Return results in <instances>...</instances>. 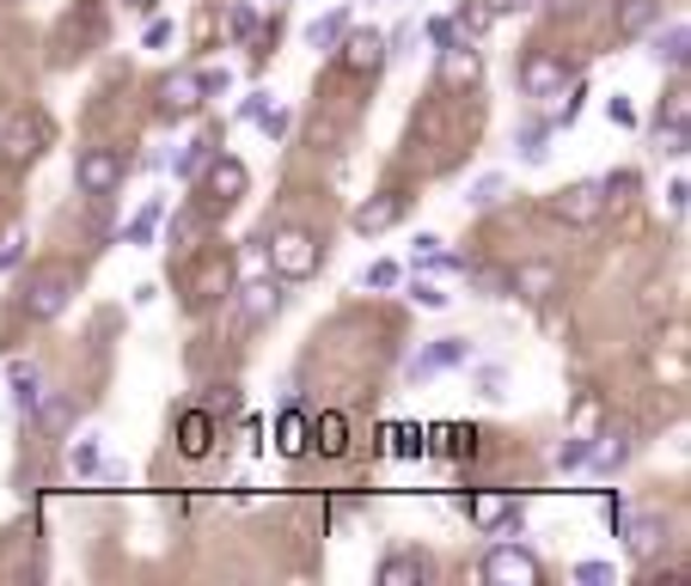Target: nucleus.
<instances>
[{"mask_svg":"<svg viewBox=\"0 0 691 586\" xmlns=\"http://www.w3.org/2000/svg\"><path fill=\"white\" fill-rule=\"evenodd\" d=\"M325 263V245L306 226H276L269 233V269H276V281H306V275H319Z\"/></svg>","mask_w":691,"mask_h":586,"instance_id":"1","label":"nucleus"},{"mask_svg":"<svg viewBox=\"0 0 691 586\" xmlns=\"http://www.w3.org/2000/svg\"><path fill=\"white\" fill-rule=\"evenodd\" d=\"M19 300H25V318H38V324L62 318L67 300H74V269H62V263H50V269H31Z\"/></svg>","mask_w":691,"mask_h":586,"instance_id":"2","label":"nucleus"},{"mask_svg":"<svg viewBox=\"0 0 691 586\" xmlns=\"http://www.w3.org/2000/svg\"><path fill=\"white\" fill-rule=\"evenodd\" d=\"M478 574L490 586H539L545 580V562L532 556V550H520V544H496V550H483Z\"/></svg>","mask_w":691,"mask_h":586,"instance_id":"3","label":"nucleus"},{"mask_svg":"<svg viewBox=\"0 0 691 586\" xmlns=\"http://www.w3.org/2000/svg\"><path fill=\"white\" fill-rule=\"evenodd\" d=\"M202 105H209V92H202V74H196V67H172V74L160 79V117H166V122L202 117Z\"/></svg>","mask_w":691,"mask_h":586,"instance_id":"4","label":"nucleus"},{"mask_svg":"<svg viewBox=\"0 0 691 586\" xmlns=\"http://www.w3.org/2000/svg\"><path fill=\"white\" fill-rule=\"evenodd\" d=\"M575 79V62H563V50H532L527 62H520V92L527 98H551L557 86H570Z\"/></svg>","mask_w":691,"mask_h":586,"instance_id":"5","label":"nucleus"},{"mask_svg":"<svg viewBox=\"0 0 691 586\" xmlns=\"http://www.w3.org/2000/svg\"><path fill=\"white\" fill-rule=\"evenodd\" d=\"M123 153L117 147H86L81 159H74V183H81L86 195H110V190H123Z\"/></svg>","mask_w":691,"mask_h":586,"instance_id":"6","label":"nucleus"},{"mask_svg":"<svg viewBox=\"0 0 691 586\" xmlns=\"http://www.w3.org/2000/svg\"><path fill=\"white\" fill-rule=\"evenodd\" d=\"M386 38H380V31H343V38H337V67H343V74H380V67H386Z\"/></svg>","mask_w":691,"mask_h":586,"instance_id":"7","label":"nucleus"},{"mask_svg":"<svg viewBox=\"0 0 691 586\" xmlns=\"http://www.w3.org/2000/svg\"><path fill=\"white\" fill-rule=\"evenodd\" d=\"M606 202H612V195L599 190V183H570V190L551 195V214H557L563 226H599Z\"/></svg>","mask_w":691,"mask_h":586,"instance_id":"8","label":"nucleus"},{"mask_svg":"<svg viewBox=\"0 0 691 586\" xmlns=\"http://www.w3.org/2000/svg\"><path fill=\"white\" fill-rule=\"evenodd\" d=\"M404 214H411V195H404V190H380V195H368V202L349 214V226H355L361 238H373V233H386V226H398Z\"/></svg>","mask_w":691,"mask_h":586,"instance_id":"9","label":"nucleus"},{"mask_svg":"<svg viewBox=\"0 0 691 586\" xmlns=\"http://www.w3.org/2000/svg\"><path fill=\"white\" fill-rule=\"evenodd\" d=\"M440 50V86H478V38H459L453 31L447 43H435Z\"/></svg>","mask_w":691,"mask_h":586,"instance_id":"10","label":"nucleus"},{"mask_svg":"<svg viewBox=\"0 0 691 586\" xmlns=\"http://www.w3.org/2000/svg\"><path fill=\"white\" fill-rule=\"evenodd\" d=\"M214 434H221V416L214 409H184L178 416V458H209L214 452Z\"/></svg>","mask_w":691,"mask_h":586,"instance_id":"11","label":"nucleus"},{"mask_svg":"<svg viewBox=\"0 0 691 586\" xmlns=\"http://www.w3.org/2000/svg\"><path fill=\"white\" fill-rule=\"evenodd\" d=\"M466 513H471V525H478V532H496V525H520V508H514V496H508V489H471Z\"/></svg>","mask_w":691,"mask_h":586,"instance_id":"12","label":"nucleus"},{"mask_svg":"<svg viewBox=\"0 0 691 586\" xmlns=\"http://www.w3.org/2000/svg\"><path fill=\"white\" fill-rule=\"evenodd\" d=\"M202 171H209V195H214V202H221V209H226V202H240V195L252 190V171H245V166H240V159H233V153H214V159H209V166H202Z\"/></svg>","mask_w":691,"mask_h":586,"instance_id":"13","label":"nucleus"},{"mask_svg":"<svg viewBox=\"0 0 691 586\" xmlns=\"http://www.w3.org/2000/svg\"><path fill=\"white\" fill-rule=\"evenodd\" d=\"M38 141H43V122L38 117H13L7 129H0V166H31L38 159Z\"/></svg>","mask_w":691,"mask_h":586,"instance_id":"14","label":"nucleus"},{"mask_svg":"<svg viewBox=\"0 0 691 586\" xmlns=\"http://www.w3.org/2000/svg\"><path fill=\"white\" fill-rule=\"evenodd\" d=\"M31 422H38L50 440H62V434H74V422H81V404H74L67 391H43L38 409H31Z\"/></svg>","mask_w":691,"mask_h":586,"instance_id":"15","label":"nucleus"},{"mask_svg":"<svg viewBox=\"0 0 691 586\" xmlns=\"http://www.w3.org/2000/svg\"><path fill=\"white\" fill-rule=\"evenodd\" d=\"M508 294H520V300H551V294H557V263H514V269H508Z\"/></svg>","mask_w":691,"mask_h":586,"instance_id":"16","label":"nucleus"},{"mask_svg":"<svg viewBox=\"0 0 691 586\" xmlns=\"http://www.w3.org/2000/svg\"><path fill=\"white\" fill-rule=\"evenodd\" d=\"M281 312V281H252V287H240V318L245 324H269V318Z\"/></svg>","mask_w":691,"mask_h":586,"instance_id":"17","label":"nucleus"},{"mask_svg":"<svg viewBox=\"0 0 691 586\" xmlns=\"http://www.w3.org/2000/svg\"><path fill=\"white\" fill-rule=\"evenodd\" d=\"M276 452H281V458H306V452H312V416H306V409H281V422H276Z\"/></svg>","mask_w":691,"mask_h":586,"instance_id":"18","label":"nucleus"},{"mask_svg":"<svg viewBox=\"0 0 691 586\" xmlns=\"http://www.w3.org/2000/svg\"><path fill=\"white\" fill-rule=\"evenodd\" d=\"M625 458H630V428H599L587 440V465L594 470H618Z\"/></svg>","mask_w":691,"mask_h":586,"instance_id":"19","label":"nucleus"},{"mask_svg":"<svg viewBox=\"0 0 691 586\" xmlns=\"http://www.w3.org/2000/svg\"><path fill=\"white\" fill-rule=\"evenodd\" d=\"M459 361H471V342H466V337H440L428 354H416L411 373H416V379H428V373H440V366H459Z\"/></svg>","mask_w":691,"mask_h":586,"instance_id":"20","label":"nucleus"},{"mask_svg":"<svg viewBox=\"0 0 691 586\" xmlns=\"http://www.w3.org/2000/svg\"><path fill=\"white\" fill-rule=\"evenodd\" d=\"M655 19H661V0H625L618 19H612V38H642Z\"/></svg>","mask_w":691,"mask_h":586,"instance_id":"21","label":"nucleus"},{"mask_svg":"<svg viewBox=\"0 0 691 586\" xmlns=\"http://www.w3.org/2000/svg\"><path fill=\"white\" fill-rule=\"evenodd\" d=\"M7 385H13V409H19V416H31V409H38V397H43L38 366H31V361H13V366H7Z\"/></svg>","mask_w":691,"mask_h":586,"instance_id":"22","label":"nucleus"},{"mask_svg":"<svg viewBox=\"0 0 691 586\" xmlns=\"http://www.w3.org/2000/svg\"><path fill=\"white\" fill-rule=\"evenodd\" d=\"M625 544H630V556H637V562H649L655 550L667 544V525L655 520V513H642V520H630V525H625Z\"/></svg>","mask_w":691,"mask_h":586,"instance_id":"23","label":"nucleus"},{"mask_svg":"<svg viewBox=\"0 0 691 586\" xmlns=\"http://www.w3.org/2000/svg\"><path fill=\"white\" fill-rule=\"evenodd\" d=\"M428 574V556H416V550H404V556H386L380 562V586H416Z\"/></svg>","mask_w":691,"mask_h":586,"instance_id":"24","label":"nucleus"},{"mask_svg":"<svg viewBox=\"0 0 691 586\" xmlns=\"http://www.w3.org/2000/svg\"><path fill=\"white\" fill-rule=\"evenodd\" d=\"M649 55H655V62H667V67H685V55H691V31H685V25H667V31H655Z\"/></svg>","mask_w":691,"mask_h":586,"instance_id":"25","label":"nucleus"},{"mask_svg":"<svg viewBox=\"0 0 691 586\" xmlns=\"http://www.w3.org/2000/svg\"><path fill=\"white\" fill-rule=\"evenodd\" d=\"M312 440H319L325 458H343V452H349V422L337 416V409H325V416L312 422Z\"/></svg>","mask_w":691,"mask_h":586,"instance_id":"26","label":"nucleus"},{"mask_svg":"<svg viewBox=\"0 0 691 586\" xmlns=\"http://www.w3.org/2000/svg\"><path fill=\"white\" fill-rule=\"evenodd\" d=\"M214 153H221V135H196V141H190L184 153H178V178H196V171L209 166Z\"/></svg>","mask_w":691,"mask_h":586,"instance_id":"27","label":"nucleus"},{"mask_svg":"<svg viewBox=\"0 0 691 586\" xmlns=\"http://www.w3.org/2000/svg\"><path fill=\"white\" fill-rule=\"evenodd\" d=\"M655 122H667V129H685V122H691V86H685V79L667 86V105H661V117H655Z\"/></svg>","mask_w":691,"mask_h":586,"instance_id":"28","label":"nucleus"},{"mask_svg":"<svg viewBox=\"0 0 691 586\" xmlns=\"http://www.w3.org/2000/svg\"><path fill=\"white\" fill-rule=\"evenodd\" d=\"M490 7H483V0H466V7H459V13H453V31H459V38H483V31H490Z\"/></svg>","mask_w":691,"mask_h":586,"instance_id":"29","label":"nucleus"},{"mask_svg":"<svg viewBox=\"0 0 691 586\" xmlns=\"http://www.w3.org/2000/svg\"><path fill=\"white\" fill-rule=\"evenodd\" d=\"M153 233H160V202H153V209H141L129 226H123V238H129V245H147Z\"/></svg>","mask_w":691,"mask_h":586,"instance_id":"30","label":"nucleus"},{"mask_svg":"<svg viewBox=\"0 0 691 586\" xmlns=\"http://www.w3.org/2000/svg\"><path fill=\"white\" fill-rule=\"evenodd\" d=\"M502 190H508V183L490 171V178H478V183L466 190V202H471V209H496V202H502Z\"/></svg>","mask_w":691,"mask_h":586,"instance_id":"31","label":"nucleus"},{"mask_svg":"<svg viewBox=\"0 0 691 586\" xmlns=\"http://www.w3.org/2000/svg\"><path fill=\"white\" fill-rule=\"evenodd\" d=\"M349 31V13H331V19H319L312 25V50H337V38Z\"/></svg>","mask_w":691,"mask_h":586,"instance_id":"32","label":"nucleus"},{"mask_svg":"<svg viewBox=\"0 0 691 586\" xmlns=\"http://www.w3.org/2000/svg\"><path fill=\"white\" fill-rule=\"evenodd\" d=\"M587 440H594V434H570V440L557 446V470H582L587 465Z\"/></svg>","mask_w":691,"mask_h":586,"instance_id":"33","label":"nucleus"},{"mask_svg":"<svg viewBox=\"0 0 691 586\" xmlns=\"http://www.w3.org/2000/svg\"><path fill=\"white\" fill-rule=\"evenodd\" d=\"M411 300L423 306V312H447V287L440 281H411Z\"/></svg>","mask_w":691,"mask_h":586,"instance_id":"34","label":"nucleus"},{"mask_svg":"<svg viewBox=\"0 0 691 586\" xmlns=\"http://www.w3.org/2000/svg\"><path fill=\"white\" fill-rule=\"evenodd\" d=\"M599 416H606V404H599L594 391H587L582 404H575V434H594V428H599Z\"/></svg>","mask_w":691,"mask_h":586,"instance_id":"35","label":"nucleus"},{"mask_svg":"<svg viewBox=\"0 0 691 586\" xmlns=\"http://www.w3.org/2000/svg\"><path fill=\"white\" fill-rule=\"evenodd\" d=\"M685 141H691V129H667V122H655V147H661V153H685Z\"/></svg>","mask_w":691,"mask_h":586,"instance_id":"36","label":"nucleus"},{"mask_svg":"<svg viewBox=\"0 0 691 586\" xmlns=\"http://www.w3.org/2000/svg\"><path fill=\"white\" fill-rule=\"evenodd\" d=\"M551 129H527V135H520V159H532V166H539V159H545L551 153Z\"/></svg>","mask_w":691,"mask_h":586,"instance_id":"37","label":"nucleus"},{"mask_svg":"<svg viewBox=\"0 0 691 586\" xmlns=\"http://www.w3.org/2000/svg\"><path fill=\"white\" fill-rule=\"evenodd\" d=\"M447 452L453 458H471V452H478V428H447Z\"/></svg>","mask_w":691,"mask_h":586,"instance_id":"38","label":"nucleus"},{"mask_svg":"<svg viewBox=\"0 0 691 586\" xmlns=\"http://www.w3.org/2000/svg\"><path fill=\"white\" fill-rule=\"evenodd\" d=\"M361 281H368V287H398V263H373Z\"/></svg>","mask_w":691,"mask_h":586,"instance_id":"39","label":"nucleus"},{"mask_svg":"<svg viewBox=\"0 0 691 586\" xmlns=\"http://www.w3.org/2000/svg\"><path fill=\"white\" fill-rule=\"evenodd\" d=\"M575 580H587V586H606V580H612V562H582V568H575Z\"/></svg>","mask_w":691,"mask_h":586,"instance_id":"40","label":"nucleus"},{"mask_svg":"<svg viewBox=\"0 0 691 586\" xmlns=\"http://www.w3.org/2000/svg\"><path fill=\"white\" fill-rule=\"evenodd\" d=\"M599 190H606V195H630V190H637V171H612Z\"/></svg>","mask_w":691,"mask_h":586,"instance_id":"41","label":"nucleus"},{"mask_svg":"<svg viewBox=\"0 0 691 586\" xmlns=\"http://www.w3.org/2000/svg\"><path fill=\"white\" fill-rule=\"evenodd\" d=\"M392 440H398V452H404V458H423V452H428V446H423V434H416V428L392 434Z\"/></svg>","mask_w":691,"mask_h":586,"instance_id":"42","label":"nucleus"},{"mask_svg":"<svg viewBox=\"0 0 691 586\" xmlns=\"http://www.w3.org/2000/svg\"><path fill=\"white\" fill-rule=\"evenodd\" d=\"M166 43H172V25H166V19H153V25H147V50H166Z\"/></svg>","mask_w":691,"mask_h":586,"instance_id":"43","label":"nucleus"},{"mask_svg":"<svg viewBox=\"0 0 691 586\" xmlns=\"http://www.w3.org/2000/svg\"><path fill=\"white\" fill-rule=\"evenodd\" d=\"M606 525H612V532L625 525V496H618V489H612V496H606Z\"/></svg>","mask_w":691,"mask_h":586,"instance_id":"44","label":"nucleus"},{"mask_svg":"<svg viewBox=\"0 0 691 586\" xmlns=\"http://www.w3.org/2000/svg\"><path fill=\"white\" fill-rule=\"evenodd\" d=\"M606 117H612V122H625V129H630V122H637V110H630L625 98H606Z\"/></svg>","mask_w":691,"mask_h":586,"instance_id":"45","label":"nucleus"},{"mask_svg":"<svg viewBox=\"0 0 691 586\" xmlns=\"http://www.w3.org/2000/svg\"><path fill=\"white\" fill-rule=\"evenodd\" d=\"M196 233H202L196 214H178V221H172V238H196Z\"/></svg>","mask_w":691,"mask_h":586,"instance_id":"46","label":"nucleus"},{"mask_svg":"<svg viewBox=\"0 0 691 586\" xmlns=\"http://www.w3.org/2000/svg\"><path fill=\"white\" fill-rule=\"evenodd\" d=\"M74 465H81V470H98V446L81 440V446H74Z\"/></svg>","mask_w":691,"mask_h":586,"instance_id":"47","label":"nucleus"},{"mask_svg":"<svg viewBox=\"0 0 691 586\" xmlns=\"http://www.w3.org/2000/svg\"><path fill=\"white\" fill-rule=\"evenodd\" d=\"M483 7H490V13H527L532 0H483Z\"/></svg>","mask_w":691,"mask_h":586,"instance_id":"48","label":"nucleus"},{"mask_svg":"<svg viewBox=\"0 0 691 586\" xmlns=\"http://www.w3.org/2000/svg\"><path fill=\"white\" fill-rule=\"evenodd\" d=\"M411 43H416V25H398V38H392L386 50H398V55H404V50H411Z\"/></svg>","mask_w":691,"mask_h":586,"instance_id":"49","label":"nucleus"},{"mask_svg":"<svg viewBox=\"0 0 691 586\" xmlns=\"http://www.w3.org/2000/svg\"><path fill=\"white\" fill-rule=\"evenodd\" d=\"M13 263H19V238L13 245H0V269H13Z\"/></svg>","mask_w":691,"mask_h":586,"instance_id":"50","label":"nucleus"},{"mask_svg":"<svg viewBox=\"0 0 691 586\" xmlns=\"http://www.w3.org/2000/svg\"><path fill=\"white\" fill-rule=\"evenodd\" d=\"M123 7H135V13H153V7H160V0H123Z\"/></svg>","mask_w":691,"mask_h":586,"instance_id":"51","label":"nucleus"},{"mask_svg":"<svg viewBox=\"0 0 691 586\" xmlns=\"http://www.w3.org/2000/svg\"><path fill=\"white\" fill-rule=\"evenodd\" d=\"M276 7H288V0H276Z\"/></svg>","mask_w":691,"mask_h":586,"instance_id":"52","label":"nucleus"}]
</instances>
